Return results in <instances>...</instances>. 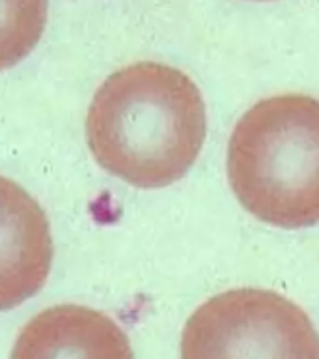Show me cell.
<instances>
[{
	"instance_id": "1",
	"label": "cell",
	"mask_w": 319,
	"mask_h": 359,
	"mask_svg": "<svg viewBox=\"0 0 319 359\" xmlns=\"http://www.w3.org/2000/svg\"><path fill=\"white\" fill-rule=\"evenodd\" d=\"M206 105L189 75L136 62L101 84L86 116V142L99 167L142 189L178 182L200 156Z\"/></svg>"
},
{
	"instance_id": "2",
	"label": "cell",
	"mask_w": 319,
	"mask_h": 359,
	"mask_svg": "<svg viewBox=\"0 0 319 359\" xmlns=\"http://www.w3.org/2000/svg\"><path fill=\"white\" fill-rule=\"evenodd\" d=\"M228 178L246 212L278 229L319 224V100L257 101L235 123Z\"/></svg>"
},
{
	"instance_id": "3",
	"label": "cell",
	"mask_w": 319,
	"mask_h": 359,
	"mask_svg": "<svg viewBox=\"0 0 319 359\" xmlns=\"http://www.w3.org/2000/svg\"><path fill=\"white\" fill-rule=\"evenodd\" d=\"M181 359H319V333L288 297L235 288L207 299L187 320Z\"/></svg>"
},
{
	"instance_id": "4",
	"label": "cell",
	"mask_w": 319,
	"mask_h": 359,
	"mask_svg": "<svg viewBox=\"0 0 319 359\" xmlns=\"http://www.w3.org/2000/svg\"><path fill=\"white\" fill-rule=\"evenodd\" d=\"M52 264L49 221L38 202L0 176V311L43 288Z\"/></svg>"
},
{
	"instance_id": "5",
	"label": "cell",
	"mask_w": 319,
	"mask_h": 359,
	"mask_svg": "<svg viewBox=\"0 0 319 359\" xmlns=\"http://www.w3.org/2000/svg\"><path fill=\"white\" fill-rule=\"evenodd\" d=\"M10 359H134L120 325L84 305H55L21 330Z\"/></svg>"
},
{
	"instance_id": "6",
	"label": "cell",
	"mask_w": 319,
	"mask_h": 359,
	"mask_svg": "<svg viewBox=\"0 0 319 359\" xmlns=\"http://www.w3.org/2000/svg\"><path fill=\"white\" fill-rule=\"evenodd\" d=\"M47 0H0V72L27 58L43 36Z\"/></svg>"
}]
</instances>
